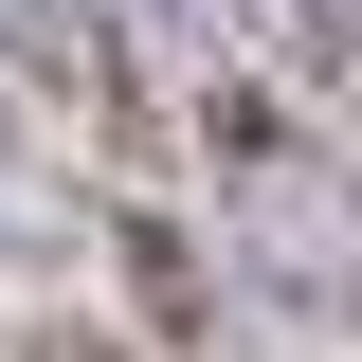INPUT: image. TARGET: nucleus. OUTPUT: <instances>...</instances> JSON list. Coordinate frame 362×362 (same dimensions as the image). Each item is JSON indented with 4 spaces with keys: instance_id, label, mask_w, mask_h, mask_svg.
<instances>
[{
    "instance_id": "obj_1",
    "label": "nucleus",
    "mask_w": 362,
    "mask_h": 362,
    "mask_svg": "<svg viewBox=\"0 0 362 362\" xmlns=\"http://www.w3.org/2000/svg\"><path fill=\"white\" fill-rule=\"evenodd\" d=\"M0 73H37L90 127H145V73H127V18L109 0H0Z\"/></svg>"
},
{
    "instance_id": "obj_2",
    "label": "nucleus",
    "mask_w": 362,
    "mask_h": 362,
    "mask_svg": "<svg viewBox=\"0 0 362 362\" xmlns=\"http://www.w3.org/2000/svg\"><path fill=\"white\" fill-rule=\"evenodd\" d=\"M18 362H127V344H109V326H37Z\"/></svg>"
}]
</instances>
